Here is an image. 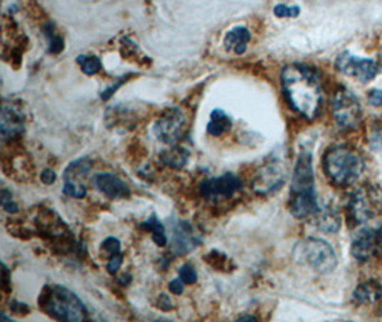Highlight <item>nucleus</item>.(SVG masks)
Returning <instances> with one entry per match:
<instances>
[{
  "instance_id": "f257e3e1",
  "label": "nucleus",
  "mask_w": 382,
  "mask_h": 322,
  "mask_svg": "<svg viewBox=\"0 0 382 322\" xmlns=\"http://www.w3.org/2000/svg\"><path fill=\"white\" fill-rule=\"evenodd\" d=\"M282 89L291 108L305 119H313L322 104L318 75L306 66L289 65L281 74Z\"/></svg>"
},
{
  "instance_id": "f03ea898",
  "label": "nucleus",
  "mask_w": 382,
  "mask_h": 322,
  "mask_svg": "<svg viewBox=\"0 0 382 322\" xmlns=\"http://www.w3.org/2000/svg\"><path fill=\"white\" fill-rule=\"evenodd\" d=\"M288 205L291 213L299 219L313 216L319 209L315 193L312 155L309 152H301L298 156L293 169Z\"/></svg>"
},
{
  "instance_id": "7ed1b4c3",
  "label": "nucleus",
  "mask_w": 382,
  "mask_h": 322,
  "mask_svg": "<svg viewBox=\"0 0 382 322\" xmlns=\"http://www.w3.org/2000/svg\"><path fill=\"white\" fill-rule=\"evenodd\" d=\"M326 176L339 186L352 185L363 171V159L358 151L346 145H338L326 151L323 156Z\"/></svg>"
},
{
  "instance_id": "20e7f679",
  "label": "nucleus",
  "mask_w": 382,
  "mask_h": 322,
  "mask_svg": "<svg viewBox=\"0 0 382 322\" xmlns=\"http://www.w3.org/2000/svg\"><path fill=\"white\" fill-rule=\"evenodd\" d=\"M39 303L46 313L56 319L78 322L86 318V308L81 299L62 285H48L39 298Z\"/></svg>"
},
{
  "instance_id": "39448f33",
  "label": "nucleus",
  "mask_w": 382,
  "mask_h": 322,
  "mask_svg": "<svg viewBox=\"0 0 382 322\" xmlns=\"http://www.w3.org/2000/svg\"><path fill=\"white\" fill-rule=\"evenodd\" d=\"M293 256L299 263L308 265L318 273H329L338 263L333 248L326 241L318 238L301 241L293 249Z\"/></svg>"
},
{
  "instance_id": "423d86ee",
  "label": "nucleus",
  "mask_w": 382,
  "mask_h": 322,
  "mask_svg": "<svg viewBox=\"0 0 382 322\" xmlns=\"http://www.w3.org/2000/svg\"><path fill=\"white\" fill-rule=\"evenodd\" d=\"M348 215L355 225H366L382 216V191L368 183L356 189L348 202Z\"/></svg>"
},
{
  "instance_id": "0eeeda50",
  "label": "nucleus",
  "mask_w": 382,
  "mask_h": 322,
  "mask_svg": "<svg viewBox=\"0 0 382 322\" xmlns=\"http://www.w3.org/2000/svg\"><path fill=\"white\" fill-rule=\"evenodd\" d=\"M332 115L343 131L356 129L362 121V108L358 98L351 91L341 88L332 98Z\"/></svg>"
},
{
  "instance_id": "6e6552de",
  "label": "nucleus",
  "mask_w": 382,
  "mask_h": 322,
  "mask_svg": "<svg viewBox=\"0 0 382 322\" xmlns=\"http://www.w3.org/2000/svg\"><path fill=\"white\" fill-rule=\"evenodd\" d=\"M335 68L345 76L359 81L362 84L372 81L381 71L379 65L372 59L358 58L349 52H342L336 61Z\"/></svg>"
},
{
  "instance_id": "1a4fd4ad",
  "label": "nucleus",
  "mask_w": 382,
  "mask_h": 322,
  "mask_svg": "<svg viewBox=\"0 0 382 322\" xmlns=\"http://www.w3.org/2000/svg\"><path fill=\"white\" fill-rule=\"evenodd\" d=\"M186 129V119L182 111L174 108L165 112L155 124L154 134L155 136L166 145H178L184 138Z\"/></svg>"
},
{
  "instance_id": "9d476101",
  "label": "nucleus",
  "mask_w": 382,
  "mask_h": 322,
  "mask_svg": "<svg viewBox=\"0 0 382 322\" xmlns=\"http://www.w3.org/2000/svg\"><path fill=\"white\" fill-rule=\"evenodd\" d=\"M351 252L355 259L365 262L376 253H382V226H369L355 236Z\"/></svg>"
},
{
  "instance_id": "9b49d317",
  "label": "nucleus",
  "mask_w": 382,
  "mask_h": 322,
  "mask_svg": "<svg viewBox=\"0 0 382 322\" xmlns=\"http://www.w3.org/2000/svg\"><path fill=\"white\" fill-rule=\"evenodd\" d=\"M92 169V161L88 158L74 161L65 171L64 192L72 198H84L86 195L85 179Z\"/></svg>"
},
{
  "instance_id": "f8f14e48",
  "label": "nucleus",
  "mask_w": 382,
  "mask_h": 322,
  "mask_svg": "<svg viewBox=\"0 0 382 322\" xmlns=\"http://www.w3.org/2000/svg\"><path fill=\"white\" fill-rule=\"evenodd\" d=\"M242 183L233 173H223L218 178L208 179L201 185V195L209 201L228 199L241 189Z\"/></svg>"
},
{
  "instance_id": "ddd939ff",
  "label": "nucleus",
  "mask_w": 382,
  "mask_h": 322,
  "mask_svg": "<svg viewBox=\"0 0 382 322\" xmlns=\"http://www.w3.org/2000/svg\"><path fill=\"white\" fill-rule=\"evenodd\" d=\"M201 245V238L186 221H175L172 225V252L184 255Z\"/></svg>"
},
{
  "instance_id": "4468645a",
  "label": "nucleus",
  "mask_w": 382,
  "mask_h": 322,
  "mask_svg": "<svg viewBox=\"0 0 382 322\" xmlns=\"http://www.w3.org/2000/svg\"><path fill=\"white\" fill-rule=\"evenodd\" d=\"M25 129V115L22 109L15 105L5 102L2 106V121H0V134L5 141L19 136Z\"/></svg>"
},
{
  "instance_id": "2eb2a0df",
  "label": "nucleus",
  "mask_w": 382,
  "mask_h": 322,
  "mask_svg": "<svg viewBox=\"0 0 382 322\" xmlns=\"http://www.w3.org/2000/svg\"><path fill=\"white\" fill-rule=\"evenodd\" d=\"M285 182V172L279 163L266 165L255 178L253 189L258 193H272L278 191Z\"/></svg>"
},
{
  "instance_id": "dca6fc26",
  "label": "nucleus",
  "mask_w": 382,
  "mask_h": 322,
  "mask_svg": "<svg viewBox=\"0 0 382 322\" xmlns=\"http://www.w3.org/2000/svg\"><path fill=\"white\" fill-rule=\"evenodd\" d=\"M95 185L102 193H105L111 199H122L131 195L129 186L118 175H114V173L105 172V173L96 175Z\"/></svg>"
},
{
  "instance_id": "f3484780",
  "label": "nucleus",
  "mask_w": 382,
  "mask_h": 322,
  "mask_svg": "<svg viewBox=\"0 0 382 322\" xmlns=\"http://www.w3.org/2000/svg\"><path fill=\"white\" fill-rule=\"evenodd\" d=\"M382 296V285L376 281H366L356 286L352 293V301L356 306L362 305H372L378 302Z\"/></svg>"
},
{
  "instance_id": "a211bd4d",
  "label": "nucleus",
  "mask_w": 382,
  "mask_h": 322,
  "mask_svg": "<svg viewBox=\"0 0 382 322\" xmlns=\"http://www.w3.org/2000/svg\"><path fill=\"white\" fill-rule=\"evenodd\" d=\"M249 41L251 32L245 26H235L225 35L223 45L228 52H233L235 55H243L246 52Z\"/></svg>"
},
{
  "instance_id": "6ab92c4d",
  "label": "nucleus",
  "mask_w": 382,
  "mask_h": 322,
  "mask_svg": "<svg viewBox=\"0 0 382 322\" xmlns=\"http://www.w3.org/2000/svg\"><path fill=\"white\" fill-rule=\"evenodd\" d=\"M232 126V121L229 115L222 109H213L209 116V122L206 125V131L211 136H222Z\"/></svg>"
},
{
  "instance_id": "aec40b11",
  "label": "nucleus",
  "mask_w": 382,
  "mask_h": 322,
  "mask_svg": "<svg viewBox=\"0 0 382 322\" xmlns=\"http://www.w3.org/2000/svg\"><path fill=\"white\" fill-rule=\"evenodd\" d=\"M313 216H316L318 228L323 232H336L341 226L339 213L332 208L318 209V212Z\"/></svg>"
},
{
  "instance_id": "412c9836",
  "label": "nucleus",
  "mask_w": 382,
  "mask_h": 322,
  "mask_svg": "<svg viewBox=\"0 0 382 322\" xmlns=\"http://www.w3.org/2000/svg\"><path fill=\"white\" fill-rule=\"evenodd\" d=\"M188 158H189V152L185 148L178 146V145H171V148L165 149L161 154V161L165 165L175 168V169L185 166L188 162Z\"/></svg>"
},
{
  "instance_id": "4be33fe9",
  "label": "nucleus",
  "mask_w": 382,
  "mask_h": 322,
  "mask_svg": "<svg viewBox=\"0 0 382 322\" xmlns=\"http://www.w3.org/2000/svg\"><path fill=\"white\" fill-rule=\"evenodd\" d=\"M141 226L145 231H149L152 233V239L158 246H165L168 243V236H166V229L162 225V222L158 219L155 213H152L145 222L141 223Z\"/></svg>"
},
{
  "instance_id": "5701e85b",
  "label": "nucleus",
  "mask_w": 382,
  "mask_h": 322,
  "mask_svg": "<svg viewBox=\"0 0 382 322\" xmlns=\"http://www.w3.org/2000/svg\"><path fill=\"white\" fill-rule=\"evenodd\" d=\"M78 65L81 66L82 72L85 75H96L101 72L102 69V62L98 56H92V55H79L78 59H76Z\"/></svg>"
},
{
  "instance_id": "b1692460",
  "label": "nucleus",
  "mask_w": 382,
  "mask_h": 322,
  "mask_svg": "<svg viewBox=\"0 0 382 322\" xmlns=\"http://www.w3.org/2000/svg\"><path fill=\"white\" fill-rule=\"evenodd\" d=\"M45 34H46V38L49 39V52L61 54L64 49V39L61 38V35H58L52 24H48V26L45 28Z\"/></svg>"
},
{
  "instance_id": "393cba45",
  "label": "nucleus",
  "mask_w": 382,
  "mask_h": 322,
  "mask_svg": "<svg viewBox=\"0 0 382 322\" xmlns=\"http://www.w3.org/2000/svg\"><path fill=\"white\" fill-rule=\"evenodd\" d=\"M203 259L219 271H229V258L221 251H211V253L205 255Z\"/></svg>"
},
{
  "instance_id": "a878e982",
  "label": "nucleus",
  "mask_w": 382,
  "mask_h": 322,
  "mask_svg": "<svg viewBox=\"0 0 382 322\" xmlns=\"http://www.w3.org/2000/svg\"><path fill=\"white\" fill-rule=\"evenodd\" d=\"M179 278L186 283V285H192L198 281V273H196V269L192 263H184L181 268H179Z\"/></svg>"
},
{
  "instance_id": "bb28decb",
  "label": "nucleus",
  "mask_w": 382,
  "mask_h": 322,
  "mask_svg": "<svg viewBox=\"0 0 382 322\" xmlns=\"http://www.w3.org/2000/svg\"><path fill=\"white\" fill-rule=\"evenodd\" d=\"M101 249H102L104 252L109 253L111 256L118 255V253H122V252H121V242H119L118 238H114V236L106 238V239L102 242Z\"/></svg>"
},
{
  "instance_id": "cd10ccee",
  "label": "nucleus",
  "mask_w": 382,
  "mask_h": 322,
  "mask_svg": "<svg viewBox=\"0 0 382 322\" xmlns=\"http://www.w3.org/2000/svg\"><path fill=\"white\" fill-rule=\"evenodd\" d=\"M301 9L298 6H286V5H276L273 8V14L278 18H296Z\"/></svg>"
},
{
  "instance_id": "c85d7f7f",
  "label": "nucleus",
  "mask_w": 382,
  "mask_h": 322,
  "mask_svg": "<svg viewBox=\"0 0 382 322\" xmlns=\"http://www.w3.org/2000/svg\"><path fill=\"white\" fill-rule=\"evenodd\" d=\"M2 205H4V209L9 213H16L19 211L18 205L12 201V195L6 189H2Z\"/></svg>"
},
{
  "instance_id": "c756f323",
  "label": "nucleus",
  "mask_w": 382,
  "mask_h": 322,
  "mask_svg": "<svg viewBox=\"0 0 382 322\" xmlns=\"http://www.w3.org/2000/svg\"><path fill=\"white\" fill-rule=\"evenodd\" d=\"M122 262H124V255H122V253H118V255H114V256H111V259H109V263L106 265V269H108V272H109V273H112V275H115V273L119 271V268H121Z\"/></svg>"
},
{
  "instance_id": "7c9ffc66",
  "label": "nucleus",
  "mask_w": 382,
  "mask_h": 322,
  "mask_svg": "<svg viewBox=\"0 0 382 322\" xmlns=\"http://www.w3.org/2000/svg\"><path fill=\"white\" fill-rule=\"evenodd\" d=\"M368 101L373 106H382V91H378V89L371 91L368 95Z\"/></svg>"
},
{
  "instance_id": "2f4dec72",
  "label": "nucleus",
  "mask_w": 382,
  "mask_h": 322,
  "mask_svg": "<svg viewBox=\"0 0 382 322\" xmlns=\"http://www.w3.org/2000/svg\"><path fill=\"white\" fill-rule=\"evenodd\" d=\"M184 285H185V282L178 276L169 283V291L175 295H181L184 292Z\"/></svg>"
},
{
  "instance_id": "473e14b6",
  "label": "nucleus",
  "mask_w": 382,
  "mask_h": 322,
  "mask_svg": "<svg viewBox=\"0 0 382 322\" xmlns=\"http://www.w3.org/2000/svg\"><path fill=\"white\" fill-rule=\"evenodd\" d=\"M41 179H42L44 183L52 185L55 182V179H56V175H55V172L52 169H45L42 172V175H41Z\"/></svg>"
},
{
  "instance_id": "72a5a7b5",
  "label": "nucleus",
  "mask_w": 382,
  "mask_h": 322,
  "mask_svg": "<svg viewBox=\"0 0 382 322\" xmlns=\"http://www.w3.org/2000/svg\"><path fill=\"white\" fill-rule=\"evenodd\" d=\"M158 305H159L161 309H164V311H171V309H172V302H171V299H169L166 295L159 296Z\"/></svg>"
},
{
  "instance_id": "f704fd0d",
  "label": "nucleus",
  "mask_w": 382,
  "mask_h": 322,
  "mask_svg": "<svg viewBox=\"0 0 382 322\" xmlns=\"http://www.w3.org/2000/svg\"><path fill=\"white\" fill-rule=\"evenodd\" d=\"M256 318L252 316V315H245V316H239L238 321H255Z\"/></svg>"
}]
</instances>
